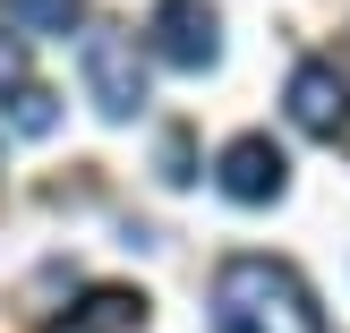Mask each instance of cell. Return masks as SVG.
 <instances>
[{"mask_svg": "<svg viewBox=\"0 0 350 333\" xmlns=\"http://www.w3.org/2000/svg\"><path fill=\"white\" fill-rule=\"evenodd\" d=\"M214 333H325L317 299L273 256H222L214 265Z\"/></svg>", "mask_w": 350, "mask_h": 333, "instance_id": "1", "label": "cell"}, {"mask_svg": "<svg viewBox=\"0 0 350 333\" xmlns=\"http://www.w3.org/2000/svg\"><path fill=\"white\" fill-rule=\"evenodd\" d=\"M77 68H85V103H94L103 120H137L146 111V51H137V34L94 26L77 43Z\"/></svg>", "mask_w": 350, "mask_h": 333, "instance_id": "2", "label": "cell"}, {"mask_svg": "<svg viewBox=\"0 0 350 333\" xmlns=\"http://www.w3.org/2000/svg\"><path fill=\"white\" fill-rule=\"evenodd\" d=\"M146 51L163 68H214L222 60V17H214V0H163V9L146 17Z\"/></svg>", "mask_w": 350, "mask_h": 333, "instance_id": "3", "label": "cell"}, {"mask_svg": "<svg viewBox=\"0 0 350 333\" xmlns=\"http://www.w3.org/2000/svg\"><path fill=\"white\" fill-rule=\"evenodd\" d=\"M214 188L231 205H273L291 188V163H282V146L273 137H231V146L214 154Z\"/></svg>", "mask_w": 350, "mask_h": 333, "instance_id": "4", "label": "cell"}, {"mask_svg": "<svg viewBox=\"0 0 350 333\" xmlns=\"http://www.w3.org/2000/svg\"><path fill=\"white\" fill-rule=\"evenodd\" d=\"M282 103H291V129H308V137H342L350 129V77L334 60H299Z\"/></svg>", "mask_w": 350, "mask_h": 333, "instance_id": "5", "label": "cell"}, {"mask_svg": "<svg viewBox=\"0 0 350 333\" xmlns=\"http://www.w3.org/2000/svg\"><path fill=\"white\" fill-rule=\"evenodd\" d=\"M51 333H146V291H120V282H94L77 308H68Z\"/></svg>", "mask_w": 350, "mask_h": 333, "instance_id": "6", "label": "cell"}, {"mask_svg": "<svg viewBox=\"0 0 350 333\" xmlns=\"http://www.w3.org/2000/svg\"><path fill=\"white\" fill-rule=\"evenodd\" d=\"M0 17L17 34H68V26H85V0H0Z\"/></svg>", "mask_w": 350, "mask_h": 333, "instance_id": "7", "label": "cell"}, {"mask_svg": "<svg viewBox=\"0 0 350 333\" xmlns=\"http://www.w3.org/2000/svg\"><path fill=\"white\" fill-rule=\"evenodd\" d=\"M0 120H9V137H51L60 129V94H51V85H26V94L0 103Z\"/></svg>", "mask_w": 350, "mask_h": 333, "instance_id": "8", "label": "cell"}, {"mask_svg": "<svg viewBox=\"0 0 350 333\" xmlns=\"http://www.w3.org/2000/svg\"><path fill=\"white\" fill-rule=\"evenodd\" d=\"M26 43H17V34H0V94H26Z\"/></svg>", "mask_w": 350, "mask_h": 333, "instance_id": "9", "label": "cell"}]
</instances>
